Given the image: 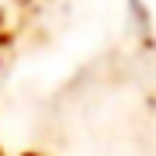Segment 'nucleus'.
Segmentation results:
<instances>
[{"instance_id":"f257e3e1","label":"nucleus","mask_w":156,"mask_h":156,"mask_svg":"<svg viewBox=\"0 0 156 156\" xmlns=\"http://www.w3.org/2000/svg\"><path fill=\"white\" fill-rule=\"evenodd\" d=\"M28 156H35V153H28Z\"/></svg>"}]
</instances>
